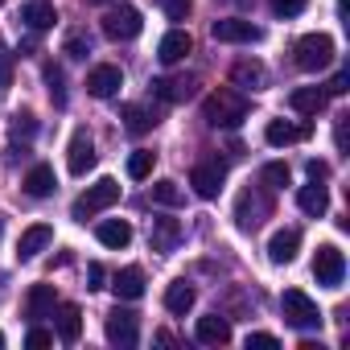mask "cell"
I'll use <instances>...</instances> for the list:
<instances>
[{"label":"cell","mask_w":350,"mask_h":350,"mask_svg":"<svg viewBox=\"0 0 350 350\" xmlns=\"http://www.w3.org/2000/svg\"><path fill=\"white\" fill-rule=\"evenodd\" d=\"M111 293H116L120 301H136V297H144V272H140V268H124V272H116Z\"/></svg>","instance_id":"obj_24"},{"label":"cell","mask_w":350,"mask_h":350,"mask_svg":"<svg viewBox=\"0 0 350 350\" xmlns=\"http://www.w3.org/2000/svg\"><path fill=\"white\" fill-rule=\"evenodd\" d=\"M50 243H54V227H50V223H33V227H25V231H21L17 260H33V256H42Z\"/></svg>","instance_id":"obj_13"},{"label":"cell","mask_w":350,"mask_h":350,"mask_svg":"<svg viewBox=\"0 0 350 350\" xmlns=\"http://www.w3.org/2000/svg\"><path fill=\"white\" fill-rule=\"evenodd\" d=\"M116 202H120V182H116V178H99L95 186H87V194L75 198L70 219L87 223V219H95L99 211H107V206H116Z\"/></svg>","instance_id":"obj_2"},{"label":"cell","mask_w":350,"mask_h":350,"mask_svg":"<svg viewBox=\"0 0 350 350\" xmlns=\"http://www.w3.org/2000/svg\"><path fill=\"white\" fill-rule=\"evenodd\" d=\"M288 107L301 111V116H317V111L325 107V91H321V87H297V91L288 95Z\"/></svg>","instance_id":"obj_25"},{"label":"cell","mask_w":350,"mask_h":350,"mask_svg":"<svg viewBox=\"0 0 350 350\" xmlns=\"http://www.w3.org/2000/svg\"><path fill=\"white\" fill-rule=\"evenodd\" d=\"M120 116H124V128H128L132 136H140V132H148V128L157 124V120H152V116H148L144 107H136V103H128V107H124Z\"/></svg>","instance_id":"obj_33"},{"label":"cell","mask_w":350,"mask_h":350,"mask_svg":"<svg viewBox=\"0 0 350 350\" xmlns=\"http://www.w3.org/2000/svg\"><path fill=\"white\" fill-rule=\"evenodd\" d=\"M140 29H144V21H140V13H136L132 5H120V9H111V13L103 17V33H107L111 42H132Z\"/></svg>","instance_id":"obj_8"},{"label":"cell","mask_w":350,"mask_h":350,"mask_svg":"<svg viewBox=\"0 0 350 350\" xmlns=\"http://www.w3.org/2000/svg\"><path fill=\"white\" fill-rule=\"evenodd\" d=\"M268 215H272V198H268V194H260V190L239 194V202H235V223H239V231H256Z\"/></svg>","instance_id":"obj_5"},{"label":"cell","mask_w":350,"mask_h":350,"mask_svg":"<svg viewBox=\"0 0 350 350\" xmlns=\"http://www.w3.org/2000/svg\"><path fill=\"white\" fill-rule=\"evenodd\" d=\"M95 235H99V243H103V247H116V252L132 243V227H128L124 219H107V223H99V231H95Z\"/></svg>","instance_id":"obj_27"},{"label":"cell","mask_w":350,"mask_h":350,"mask_svg":"<svg viewBox=\"0 0 350 350\" xmlns=\"http://www.w3.org/2000/svg\"><path fill=\"white\" fill-rule=\"evenodd\" d=\"M9 87V66H0V91Z\"/></svg>","instance_id":"obj_44"},{"label":"cell","mask_w":350,"mask_h":350,"mask_svg":"<svg viewBox=\"0 0 350 350\" xmlns=\"http://www.w3.org/2000/svg\"><path fill=\"white\" fill-rule=\"evenodd\" d=\"M346 83H350V75H346V70H338V75H334V83L325 87V95H342V91H346Z\"/></svg>","instance_id":"obj_43"},{"label":"cell","mask_w":350,"mask_h":350,"mask_svg":"<svg viewBox=\"0 0 350 350\" xmlns=\"http://www.w3.org/2000/svg\"><path fill=\"white\" fill-rule=\"evenodd\" d=\"M194 301H198V293H194V284H186V280H173V284L165 288V309L178 313V317H186V313L194 309Z\"/></svg>","instance_id":"obj_21"},{"label":"cell","mask_w":350,"mask_h":350,"mask_svg":"<svg viewBox=\"0 0 350 350\" xmlns=\"http://www.w3.org/2000/svg\"><path fill=\"white\" fill-rule=\"evenodd\" d=\"M202 120H206L211 128H239V124L247 120V99H243V91L219 87L215 95H206V99H202Z\"/></svg>","instance_id":"obj_1"},{"label":"cell","mask_w":350,"mask_h":350,"mask_svg":"<svg viewBox=\"0 0 350 350\" xmlns=\"http://www.w3.org/2000/svg\"><path fill=\"white\" fill-rule=\"evenodd\" d=\"M0 5H5V0H0Z\"/></svg>","instance_id":"obj_48"},{"label":"cell","mask_w":350,"mask_h":350,"mask_svg":"<svg viewBox=\"0 0 350 350\" xmlns=\"http://www.w3.org/2000/svg\"><path fill=\"white\" fill-rule=\"evenodd\" d=\"M260 182H264V190H284L288 186V165L284 161H268L260 169Z\"/></svg>","instance_id":"obj_32"},{"label":"cell","mask_w":350,"mask_h":350,"mask_svg":"<svg viewBox=\"0 0 350 350\" xmlns=\"http://www.w3.org/2000/svg\"><path fill=\"white\" fill-rule=\"evenodd\" d=\"M33 132H38V120H33V116H29V111H25V116H17V120H13V140H21V136H25V140H29V136H33Z\"/></svg>","instance_id":"obj_37"},{"label":"cell","mask_w":350,"mask_h":350,"mask_svg":"<svg viewBox=\"0 0 350 350\" xmlns=\"http://www.w3.org/2000/svg\"><path fill=\"white\" fill-rule=\"evenodd\" d=\"M46 87H50V99L58 107H66V83H62V70L58 66H46Z\"/></svg>","instance_id":"obj_34"},{"label":"cell","mask_w":350,"mask_h":350,"mask_svg":"<svg viewBox=\"0 0 350 350\" xmlns=\"http://www.w3.org/2000/svg\"><path fill=\"white\" fill-rule=\"evenodd\" d=\"M190 50H194V38H190L186 29H169V33L161 38V46H157V58H161L165 66H173V62H182Z\"/></svg>","instance_id":"obj_16"},{"label":"cell","mask_w":350,"mask_h":350,"mask_svg":"<svg viewBox=\"0 0 350 350\" xmlns=\"http://www.w3.org/2000/svg\"><path fill=\"white\" fill-rule=\"evenodd\" d=\"M297 206H301L309 219H321V215L329 211V194H325V186H317V182H313V186H301V190H297Z\"/></svg>","instance_id":"obj_23"},{"label":"cell","mask_w":350,"mask_h":350,"mask_svg":"<svg viewBox=\"0 0 350 350\" xmlns=\"http://www.w3.org/2000/svg\"><path fill=\"white\" fill-rule=\"evenodd\" d=\"M211 33H215V42H227V46H252V42H260V38H264V29H260V25L239 21V17H223V21H215V25H211Z\"/></svg>","instance_id":"obj_9"},{"label":"cell","mask_w":350,"mask_h":350,"mask_svg":"<svg viewBox=\"0 0 350 350\" xmlns=\"http://www.w3.org/2000/svg\"><path fill=\"white\" fill-rule=\"evenodd\" d=\"M178 239H182V223H178V219H152V223H148V243H152V252H173V247H178Z\"/></svg>","instance_id":"obj_18"},{"label":"cell","mask_w":350,"mask_h":350,"mask_svg":"<svg viewBox=\"0 0 350 350\" xmlns=\"http://www.w3.org/2000/svg\"><path fill=\"white\" fill-rule=\"evenodd\" d=\"M194 87H198V79H194V75H178V79H152V95H157L161 103H186V99L194 95Z\"/></svg>","instance_id":"obj_12"},{"label":"cell","mask_w":350,"mask_h":350,"mask_svg":"<svg viewBox=\"0 0 350 350\" xmlns=\"http://www.w3.org/2000/svg\"><path fill=\"white\" fill-rule=\"evenodd\" d=\"M0 346H5V334H0Z\"/></svg>","instance_id":"obj_47"},{"label":"cell","mask_w":350,"mask_h":350,"mask_svg":"<svg viewBox=\"0 0 350 350\" xmlns=\"http://www.w3.org/2000/svg\"><path fill=\"white\" fill-rule=\"evenodd\" d=\"M280 313H284V321H288L293 329H317V325H321V309H317V301L305 297L301 288H284V297H280Z\"/></svg>","instance_id":"obj_3"},{"label":"cell","mask_w":350,"mask_h":350,"mask_svg":"<svg viewBox=\"0 0 350 350\" xmlns=\"http://www.w3.org/2000/svg\"><path fill=\"white\" fill-rule=\"evenodd\" d=\"M152 165H157V152H148V148H136V152L128 157V178H132V182H144L148 173H152Z\"/></svg>","instance_id":"obj_31"},{"label":"cell","mask_w":350,"mask_h":350,"mask_svg":"<svg viewBox=\"0 0 350 350\" xmlns=\"http://www.w3.org/2000/svg\"><path fill=\"white\" fill-rule=\"evenodd\" d=\"M152 202H157V206H182V202H186V194H182V186H178V182L161 178V182L152 186Z\"/></svg>","instance_id":"obj_30"},{"label":"cell","mask_w":350,"mask_h":350,"mask_svg":"<svg viewBox=\"0 0 350 350\" xmlns=\"http://www.w3.org/2000/svg\"><path fill=\"white\" fill-rule=\"evenodd\" d=\"M95 144H91V136L87 132H75L70 136V148H66V169L75 173V178H83V173H91L95 169Z\"/></svg>","instance_id":"obj_11"},{"label":"cell","mask_w":350,"mask_h":350,"mask_svg":"<svg viewBox=\"0 0 350 350\" xmlns=\"http://www.w3.org/2000/svg\"><path fill=\"white\" fill-rule=\"evenodd\" d=\"M54 329H58L62 342H79V334H83V309L79 305H58L54 309Z\"/></svg>","instance_id":"obj_20"},{"label":"cell","mask_w":350,"mask_h":350,"mask_svg":"<svg viewBox=\"0 0 350 350\" xmlns=\"http://www.w3.org/2000/svg\"><path fill=\"white\" fill-rule=\"evenodd\" d=\"M223 182H227V165L223 161H202V165L190 169V186H194L198 198H219Z\"/></svg>","instance_id":"obj_7"},{"label":"cell","mask_w":350,"mask_h":350,"mask_svg":"<svg viewBox=\"0 0 350 350\" xmlns=\"http://www.w3.org/2000/svg\"><path fill=\"white\" fill-rule=\"evenodd\" d=\"M280 342L272 334H247V350H276Z\"/></svg>","instance_id":"obj_40"},{"label":"cell","mask_w":350,"mask_h":350,"mask_svg":"<svg viewBox=\"0 0 350 350\" xmlns=\"http://www.w3.org/2000/svg\"><path fill=\"white\" fill-rule=\"evenodd\" d=\"M54 313V284H33L25 297V317H50Z\"/></svg>","instance_id":"obj_26"},{"label":"cell","mask_w":350,"mask_h":350,"mask_svg":"<svg viewBox=\"0 0 350 350\" xmlns=\"http://www.w3.org/2000/svg\"><path fill=\"white\" fill-rule=\"evenodd\" d=\"M21 186H25L29 198H50L58 182H54V169H50V165H33V169L25 173V182H21Z\"/></svg>","instance_id":"obj_22"},{"label":"cell","mask_w":350,"mask_h":350,"mask_svg":"<svg viewBox=\"0 0 350 350\" xmlns=\"http://www.w3.org/2000/svg\"><path fill=\"white\" fill-rule=\"evenodd\" d=\"M103 280H107L103 264H91V268H87V288H103Z\"/></svg>","instance_id":"obj_41"},{"label":"cell","mask_w":350,"mask_h":350,"mask_svg":"<svg viewBox=\"0 0 350 350\" xmlns=\"http://www.w3.org/2000/svg\"><path fill=\"white\" fill-rule=\"evenodd\" d=\"M120 87H124V75H120V66H95V70L87 75V91H91L95 99H111Z\"/></svg>","instance_id":"obj_17"},{"label":"cell","mask_w":350,"mask_h":350,"mask_svg":"<svg viewBox=\"0 0 350 350\" xmlns=\"http://www.w3.org/2000/svg\"><path fill=\"white\" fill-rule=\"evenodd\" d=\"M66 54H70V58H87V54H91V42L75 33V38H66Z\"/></svg>","instance_id":"obj_39"},{"label":"cell","mask_w":350,"mask_h":350,"mask_svg":"<svg viewBox=\"0 0 350 350\" xmlns=\"http://www.w3.org/2000/svg\"><path fill=\"white\" fill-rule=\"evenodd\" d=\"M198 342L202 346H227L231 342V321L227 317H219V313H211V317H198Z\"/></svg>","instance_id":"obj_19"},{"label":"cell","mask_w":350,"mask_h":350,"mask_svg":"<svg viewBox=\"0 0 350 350\" xmlns=\"http://www.w3.org/2000/svg\"><path fill=\"white\" fill-rule=\"evenodd\" d=\"M301 252V231L297 227H280L272 239H268V260L272 264H293Z\"/></svg>","instance_id":"obj_14"},{"label":"cell","mask_w":350,"mask_h":350,"mask_svg":"<svg viewBox=\"0 0 350 350\" xmlns=\"http://www.w3.org/2000/svg\"><path fill=\"white\" fill-rule=\"evenodd\" d=\"M91 5H107V0H91Z\"/></svg>","instance_id":"obj_46"},{"label":"cell","mask_w":350,"mask_h":350,"mask_svg":"<svg viewBox=\"0 0 350 350\" xmlns=\"http://www.w3.org/2000/svg\"><path fill=\"white\" fill-rule=\"evenodd\" d=\"M305 169H309V182H325V178H329V165H325V161H309Z\"/></svg>","instance_id":"obj_42"},{"label":"cell","mask_w":350,"mask_h":350,"mask_svg":"<svg viewBox=\"0 0 350 350\" xmlns=\"http://www.w3.org/2000/svg\"><path fill=\"white\" fill-rule=\"evenodd\" d=\"M50 342H54V334H50V329H42V325H33V329L25 334V346H29V350H46Z\"/></svg>","instance_id":"obj_38"},{"label":"cell","mask_w":350,"mask_h":350,"mask_svg":"<svg viewBox=\"0 0 350 350\" xmlns=\"http://www.w3.org/2000/svg\"><path fill=\"white\" fill-rule=\"evenodd\" d=\"M293 54H297V66L301 70H325L334 62V38L329 33H305L293 46Z\"/></svg>","instance_id":"obj_4"},{"label":"cell","mask_w":350,"mask_h":350,"mask_svg":"<svg viewBox=\"0 0 350 350\" xmlns=\"http://www.w3.org/2000/svg\"><path fill=\"white\" fill-rule=\"evenodd\" d=\"M313 128L309 124H288V120H268V128H264V140L272 144V148H288V144H297V140H305Z\"/></svg>","instance_id":"obj_15"},{"label":"cell","mask_w":350,"mask_h":350,"mask_svg":"<svg viewBox=\"0 0 350 350\" xmlns=\"http://www.w3.org/2000/svg\"><path fill=\"white\" fill-rule=\"evenodd\" d=\"M107 342H116V346H136V338H140V325H136V313L132 309H111L107 313Z\"/></svg>","instance_id":"obj_10"},{"label":"cell","mask_w":350,"mask_h":350,"mask_svg":"<svg viewBox=\"0 0 350 350\" xmlns=\"http://www.w3.org/2000/svg\"><path fill=\"white\" fill-rule=\"evenodd\" d=\"M157 5L165 9V17H169V21H186V17H190V9H194V0H157Z\"/></svg>","instance_id":"obj_35"},{"label":"cell","mask_w":350,"mask_h":350,"mask_svg":"<svg viewBox=\"0 0 350 350\" xmlns=\"http://www.w3.org/2000/svg\"><path fill=\"white\" fill-rule=\"evenodd\" d=\"M21 21H25L29 29H50V25L58 21V13H54L50 0H29V5L21 9Z\"/></svg>","instance_id":"obj_28"},{"label":"cell","mask_w":350,"mask_h":350,"mask_svg":"<svg viewBox=\"0 0 350 350\" xmlns=\"http://www.w3.org/2000/svg\"><path fill=\"white\" fill-rule=\"evenodd\" d=\"M313 276H317V284L338 288V284H342V276H346V256H342L334 243H321V247H317V256H313Z\"/></svg>","instance_id":"obj_6"},{"label":"cell","mask_w":350,"mask_h":350,"mask_svg":"<svg viewBox=\"0 0 350 350\" xmlns=\"http://www.w3.org/2000/svg\"><path fill=\"white\" fill-rule=\"evenodd\" d=\"M268 5H272V13H276V17H301L309 0H268Z\"/></svg>","instance_id":"obj_36"},{"label":"cell","mask_w":350,"mask_h":350,"mask_svg":"<svg viewBox=\"0 0 350 350\" xmlns=\"http://www.w3.org/2000/svg\"><path fill=\"white\" fill-rule=\"evenodd\" d=\"M235 5H239V9H247V5H256V0H235Z\"/></svg>","instance_id":"obj_45"},{"label":"cell","mask_w":350,"mask_h":350,"mask_svg":"<svg viewBox=\"0 0 350 350\" xmlns=\"http://www.w3.org/2000/svg\"><path fill=\"white\" fill-rule=\"evenodd\" d=\"M231 83L239 91H260L264 87V66L260 62H235L231 66Z\"/></svg>","instance_id":"obj_29"}]
</instances>
